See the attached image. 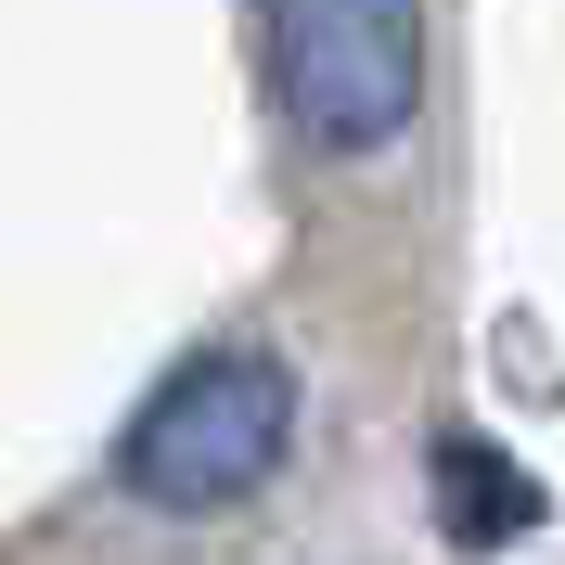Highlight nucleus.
Wrapping results in <instances>:
<instances>
[{"instance_id": "7ed1b4c3", "label": "nucleus", "mask_w": 565, "mask_h": 565, "mask_svg": "<svg viewBox=\"0 0 565 565\" xmlns=\"http://www.w3.org/2000/svg\"><path fill=\"white\" fill-rule=\"evenodd\" d=\"M437 527H450L462 553L527 540V527H540V476H514V462H501L476 424H450V437H437Z\"/></svg>"}, {"instance_id": "f03ea898", "label": "nucleus", "mask_w": 565, "mask_h": 565, "mask_svg": "<svg viewBox=\"0 0 565 565\" xmlns=\"http://www.w3.org/2000/svg\"><path fill=\"white\" fill-rule=\"evenodd\" d=\"M270 104L321 154H386L424 116V0H270Z\"/></svg>"}, {"instance_id": "f257e3e1", "label": "nucleus", "mask_w": 565, "mask_h": 565, "mask_svg": "<svg viewBox=\"0 0 565 565\" xmlns=\"http://www.w3.org/2000/svg\"><path fill=\"white\" fill-rule=\"evenodd\" d=\"M296 450V360L282 348H193L116 437V489L154 514H232Z\"/></svg>"}]
</instances>
